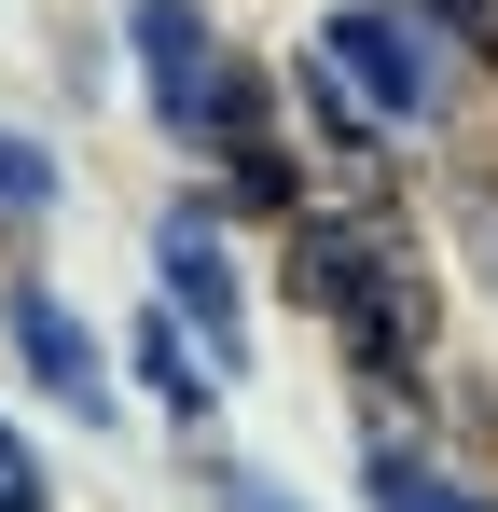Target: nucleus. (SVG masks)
<instances>
[{"label":"nucleus","instance_id":"20e7f679","mask_svg":"<svg viewBox=\"0 0 498 512\" xmlns=\"http://www.w3.org/2000/svg\"><path fill=\"white\" fill-rule=\"evenodd\" d=\"M125 42H139V70H153V125H166V139H194L222 56H236V42L208 28V0H125Z\"/></svg>","mask_w":498,"mask_h":512},{"label":"nucleus","instance_id":"9b49d317","mask_svg":"<svg viewBox=\"0 0 498 512\" xmlns=\"http://www.w3.org/2000/svg\"><path fill=\"white\" fill-rule=\"evenodd\" d=\"M208 499H222V512H305L291 485H263V471H222V457H208Z\"/></svg>","mask_w":498,"mask_h":512},{"label":"nucleus","instance_id":"6e6552de","mask_svg":"<svg viewBox=\"0 0 498 512\" xmlns=\"http://www.w3.org/2000/svg\"><path fill=\"white\" fill-rule=\"evenodd\" d=\"M222 208H249V222H291V208H305V194H291V153H277V139L222 153Z\"/></svg>","mask_w":498,"mask_h":512},{"label":"nucleus","instance_id":"0eeeda50","mask_svg":"<svg viewBox=\"0 0 498 512\" xmlns=\"http://www.w3.org/2000/svg\"><path fill=\"white\" fill-rule=\"evenodd\" d=\"M139 374H153V402H166L180 429H208V360H194V333H180L166 305L139 319Z\"/></svg>","mask_w":498,"mask_h":512},{"label":"nucleus","instance_id":"f03ea898","mask_svg":"<svg viewBox=\"0 0 498 512\" xmlns=\"http://www.w3.org/2000/svg\"><path fill=\"white\" fill-rule=\"evenodd\" d=\"M319 56L374 97L388 125H429V111H443V56L415 42V14H388V0H346V14L319 28Z\"/></svg>","mask_w":498,"mask_h":512},{"label":"nucleus","instance_id":"1a4fd4ad","mask_svg":"<svg viewBox=\"0 0 498 512\" xmlns=\"http://www.w3.org/2000/svg\"><path fill=\"white\" fill-rule=\"evenodd\" d=\"M56 208V153L42 139H0V222H42Z\"/></svg>","mask_w":498,"mask_h":512},{"label":"nucleus","instance_id":"7ed1b4c3","mask_svg":"<svg viewBox=\"0 0 498 512\" xmlns=\"http://www.w3.org/2000/svg\"><path fill=\"white\" fill-rule=\"evenodd\" d=\"M153 263H166V319L236 374V360H249V305H236V263H222V222H208V208H166V222H153Z\"/></svg>","mask_w":498,"mask_h":512},{"label":"nucleus","instance_id":"423d86ee","mask_svg":"<svg viewBox=\"0 0 498 512\" xmlns=\"http://www.w3.org/2000/svg\"><path fill=\"white\" fill-rule=\"evenodd\" d=\"M360 485H374V512H485L457 471H429L415 443H360Z\"/></svg>","mask_w":498,"mask_h":512},{"label":"nucleus","instance_id":"39448f33","mask_svg":"<svg viewBox=\"0 0 498 512\" xmlns=\"http://www.w3.org/2000/svg\"><path fill=\"white\" fill-rule=\"evenodd\" d=\"M0 319H14V360L42 374V402H70V416H111V374H97V346L56 291H0Z\"/></svg>","mask_w":498,"mask_h":512},{"label":"nucleus","instance_id":"9d476101","mask_svg":"<svg viewBox=\"0 0 498 512\" xmlns=\"http://www.w3.org/2000/svg\"><path fill=\"white\" fill-rule=\"evenodd\" d=\"M0 512H56V485H42V457L0 429Z\"/></svg>","mask_w":498,"mask_h":512},{"label":"nucleus","instance_id":"f257e3e1","mask_svg":"<svg viewBox=\"0 0 498 512\" xmlns=\"http://www.w3.org/2000/svg\"><path fill=\"white\" fill-rule=\"evenodd\" d=\"M291 291L319 305L346 360L374 374V388H402L429 374V333H443V291H429V250L402 236V208H291Z\"/></svg>","mask_w":498,"mask_h":512}]
</instances>
